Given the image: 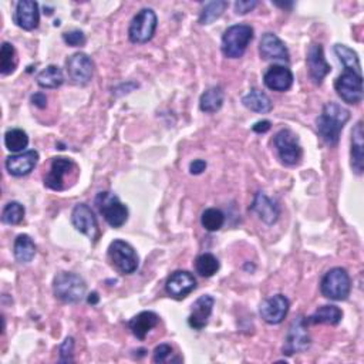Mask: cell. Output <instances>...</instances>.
I'll use <instances>...</instances> for the list:
<instances>
[{
  "label": "cell",
  "mask_w": 364,
  "mask_h": 364,
  "mask_svg": "<svg viewBox=\"0 0 364 364\" xmlns=\"http://www.w3.org/2000/svg\"><path fill=\"white\" fill-rule=\"evenodd\" d=\"M24 206L20 202L12 201L9 202L2 212V222L6 225H18L24 218Z\"/></svg>",
  "instance_id": "cell-36"
},
{
  "label": "cell",
  "mask_w": 364,
  "mask_h": 364,
  "mask_svg": "<svg viewBox=\"0 0 364 364\" xmlns=\"http://www.w3.org/2000/svg\"><path fill=\"white\" fill-rule=\"evenodd\" d=\"M343 312L333 304L318 307L312 316L304 318L307 325H332L336 326L342 322Z\"/></svg>",
  "instance_id": "cell-24"
},
{
  "label": "cell",
  "mask_w": 364,
  "mask_h": 364,
  "mask_svg": "<svg viewBox=\"0 0 364 364\" xmlns=\"http://www.w3.org/2000/svg\"><path fill=\"white\" fill-rule=\"evenodd\" d=\"M259 53L265 60L289 62V52L285 43L273 33H265L259 43Z\"/></svg>",
  "instance_id": "cell-17"
},
{
  "label": "cell",
  "mask_w": 364,
  "mask_h": 364,
  "mask_svg": "<svg viewBox=\"0 0 364 364\" xmlns=\"http://www.w3.org/2000/svg\"><path fill=\"white\" fill-rule=\"evenodd\" d=\"M223 100H225L223 90L220 87H211L201 96L200 107L204 113L212 114L220 110V107L223 106Z\"/></svg>",
  "instance_id": "cell-26"
},
{
  "label": "cell",
  "mask_w": 364,
  "mask_h": 364,
  "mask_svg": "<svg viewBox=\"0 0 364 364\" xmlns=\"http://www.w3.org/2000/svg\"><path fill=\"white\" fill-rule=\"evenodd\" d=\"M13 20L23 30L36 29L40 22L38 5L33 2V0H22L16 6Z\"/></svg>",
  "instance_id": "cell-18"
},
{
  "label": "cell",
  "mask_w": 364,
  "mask_h": 364,
  "mask_svg": "<svg viewBox=\"0 0 364 364\" xmlns=\"http://www.w3.org/2000/svg\"><path fill=\"white\" fill-rule=\"evenodd\" d=\"M18 66V57H16V49L13 44L5 41L2 44V50H0V73L4 76L12 74Z\"/></svg>",
  "instance_id": "cell-32"
},
{
  "label": "cell",
  "mask_w": 364,
  "mask_h": 364,
  "mask_svg": "<svg viewBox=\"0 0 364 364\" xmlns=\"http://www.w3.org/2000/svg\"><path fill=\"white\" fill-rule=\"evenodd\" d=\"M201 223L208 232H216L225 223V215L220 209L208 208L204 211L201 216Z\"/></svg>",
  "instance_id": "cell-34"
},
{
  "label": "cell",
  "mask_w": 364,
  "mask_h": 364,
  "mask_svg": "<svg viewBox=\"0 0 364 364\" xmlns=\"http://www.w3.org/2000/svg\"><path fill=\"white\" fill-rule=\"evenodd\" d=\"M339 97L347 104H358L363 100V77L351 70H344L335 83Z\"/></svg>",
  "instance_id": "cell-10"
},
{
  "label": "cell",
  "mask_w": 364,
  "mask_h": 364,
  "mask_svg": "<svg viewBox=\"0 0 364 364\" xmlns=\"http://www.w3.org/2000/svg\"><path fill=\"white\" fill-rule=\"evenodd\" d=\"M253 38V29L248 24L227 27L222 36V53L227 59H239L245 55Z\"/></svg>",
  "instance_id": "cell-2"
},
{
  "label": "cell",
  "mask_w": 364,
  "mask_h": 364,
  "mask_svg": "<svg viewBox=\"0 0 364 364\" xmlns=\"http://www.w3.org/2000/svg\"><path fill=\"white\" fill-rule=\"evenodd\" d=\"M158 323H160V316L157 313L141 312L131 318V321L128 322V328L136 339L144 340L147 337V335L154 328L158 326Z\"/></svg>",
  "instance_id": "cell-23"
},
{
  "label": "cell",
  "mask_w": 364,
  "mask_h": 364,
  "mask_svg": "<svg viewBox=\"0 0 364 364\" xmlns=\"http://www.w3.org/2000/svg\"><path fill=\"white\" fill-rule=\"evenodd\" d=\"M258 6L256 0H239L235 4V12L237 15H246L252 12Z\"/></svg>",
  "instance_id": "cell-40"
},
{
  "label": "cell",
  "mask_w": 364,
  "mask_h": 364,
  "mask_svg": "<svg viewBox=\"0 0 364 364\" xmlns=\"http://www.w3.org/2000/svg\"><path fill=\"white\" fill-rule=\"evenodd\" d=\"M226 8H227V2H225V0H216V2L208 4L204 8V10L201 12L200 23L201 24H211V23H214L216 19H219L223 15Z\"/></svg>",
  "instance_id": "cell-35"
},
{
  "label": "cell",
  "mask_w": 364,
  "mask_h": 364,
  "mask_svg": "<svg viewBox=\"0 0 364 364\" xmlns=\"http://www.w3.org/2000/svg\"><path fill=\"white\" fill-rule=\"evenodd\" d=\"M71 223L76 231L85 235L90 241L97 242L100 238V227L94 212L87 204H77L71 212Z\"/></svg>",
  "instance_id": "cell-11"
},
{
  "label": "cell",
  "mask_w": 364,
  "mask_h": 364,
  "mask_svg": "<svg viewBox=\"0 0 364 364\" xmlns=\"http://www.w3.org/2000/svg\"><path fill=\"white\" fill-rule=\"evenodd\" d=\"M31 103L38 108H46V106H48V97L43 93H36L31 96Z\"/></svg>",
  "instance_id": "cell-42"
},
{
  "label": "cell",
  "mask_w": 364,
  "mask_h": 364,
  "mask_svg": "<svg viewBox=\"0 0 364 364\" xmlns=\"http://www.w3.org/2000/svg\"><path fill=\"white\" fill-rule=\"evenodd\" d=\"M335 53L339 57V60L342 62L344 70H351L357 74H361V64H360L358 56L354 50H351L344 44H336L335 46Z\"/></svg>",
  "instance_id": "cell-30"
},
{
  "label": "cell",
  "mask_w": 364,
  "mask_h": 364,
  "mask_svg": "<svg viewBox=\"0 0 364 364\" xmlns=\"http://www.w3.org/2000/svg\"><path fill=\"white\" fill-rule=\"evenodd\" d=\"M206 169V162L204 160H195L190 165V171L192 175H200Z\"/></svg>",
  "instance_id": "cell-41"
},
{
  "label": "cell",
  "mask_w": 364,
  "mask_h": 364,
  "mask_svg": "<svg viewBox=\"0 0 364 364\" xmlns=\"http://www.w3.org/2000/svg\"><path fill=\"white\" fill-rule=\"evenodd\" d=\"M13 253L19 263H30L36 255V245L29 235H19L13 245Z\"/></svg>",
  "instance_id": "cell-28"
},
{
  "label": "cell",
  "mask_w": 364,
  "mask_h": 364,
  "mask_svg": "<svg viewBox=\"0 0 364 364\" xmlns=\"http://www.w3.org/2000/svg\"><path fill=\"white\" fill-rule=\"evenodd\" d=\"M38 162V153L34 150L10 155L6 160V169L13 176H24L30 174Z\"/></svg>",
  "instance_id": "cell-19"
},
{
  "label": "cell",
  "mask_w": 364,
  "mask_h": 364,
  "mask_svg": "<svg viewBox=\"0 0 364 364\" xmlns=\"http://www.w3.org/2000/svg\"><path fill=\"white\" fill-rule=\"evenodd\" d=\"M37 84L41 88H57L64 83V74L59 66H48L37 74Z\"/></svg>",
  "instance_id": "cell-29"
},
{
  "label": "cell",
  "mask_w": 364,
  "mask_h": 364,
  "mask_svg": "<svg viewBox=\"0 0 364 364\" xmlns=\"http://www.w3.org/2000/svg\"><path fill=\"white\" fill-rule=\"evenodd\" d=\"M195 288H197V281L192 273L187 270L174 272L165 284L167 293L176 300L186 299L191 292L195 290Z\"/></svg>",
  "instance_id": "cell-15"
},
{
  "label": "cell",
  "mask_w": 364,
  "mask_h": 364,
  "mask_svg": "<svg viewBox=\"0 0 364 364\" xmlns=\"http://www.w3.org/2000/svg\"><path fill=\"white\" fill-rule=\"evenodd\" d=\"M309 346H310V337L307 333V323L303 317H298L289 328L285 346H284V354L292 356L295 353L307 350Z\"/></svg>",
  "instance_id": "cell-14"
},
{
  "label": "cell",
  "mask_w": 364,
  "mask_h": 364,
  "mask_svg": "<svg viewBox=\"0 0 364 364\" xmlns=\"http://www.w3.org/2000/svg\"><path fill=\"white\" fill-rule=\"evenodd\" d=\"M195 269L202 278H211L219 270V260L212 253H202L195 260Z\"/></svg>",
  "instance_id": "cell-33"
},
{
  "label": "cell",
  "mask_w": 364,
  "mask_h": 364,
  "mask_svg": "<svg viewBox=\"0 0 364 364\" xmlns=\"http://www.w3.org/2000/svg\"><path fill=\"white\" fill-rule=\"evenodd\" d=\"M251 209L263 220L266 225L276 223L281 216V209L275 201H272L266 194L258 192L251 205Z\"/></svg>",
  "instance_id": "cell-20"
},
{
  "label": "cell",
  "mask_w": 364,
  "mask_h": 364,
  "mask_svg": "<svg viewBox=\"0 0 364 364\" xmlns=\"http://www.w3.org/2000/svg\"><path fill=\"white\" fill-rule=\"evenodd\" d=\"M214 304H215V299L209 295L201 296L192 304V312L188 317V323L192 329L202 330L208 325V321H209V317L212 314Z\"/></svg>",
  "instance_id": "cell-22"
},
{
  "label": "cell",
  "mask_w": 364,
  "mask_h": 364,
  "mask_svg": "<svg viewBox=\"0 0 364 364\" xmlns=\"http://www.w3.org/2000/svg\"><path fill=\"white\" fill-rule=\"evenodd\" d=\"M63 40L69 46H73V48H78V46H83L85 43V34L81 30H71V31H66L63 34Z\"/></svg>",
  "instance_id": "cell-37"
},
{
  "label": "cell",
  "mask_w": 364,
  "mask_h": 364,
  "mask_svg": "<svg viewBox=\"0 0 364 364\" xmlns=\"http://www.w3.org/2000/svg\"><path fill=\"white\" fill-rule=\"evenodd\" d=\"M96 205L111 227H121L128 219L127 206L111 192H100L96 197Z\"/></svg>",
  "instance_id": "cell-8"
},
{
  "label": "cell",
  "mask_w": 364,
  "mask_h": 364,
  "mask_svg": "<svg viewBox=\"0 0 364 364\" xmlns=\"http://www.w3.org/2000/svg\"><path fill=\"white\" fill-rule=\"evenodd\" d=\"M77 176V165L64 157H57L53 160L50 171L44 176V187L53 191H64L70 187L67 178L74 181Z\"/></svg>",
  "instance_id": "cell-6"
},
{
  "label": "cell",
  "mask_w": 364,
  "mask_h": 364,
  "mask_svg": "<svg viewBox=\"0 0 364 364\" xmlns=\"http://www.w3.org/2000/svg\"><path fill=\"white\" fill-rule=\"evenodd\" d=\"M158 19L153 9H143L136 13L130 24L128 37L135 44L148 43L157 30Z\"/></svg>",
  "instance_id": "cell-7"
},
{
  "label": "cell",
  "mask_w": 364,
  "mask_h": 364,
  "mask_svg": "<svg viewBox=\"0 0 364 364\" xmlns=\"http://www.w3.org/2000/svg\"><path fill=\"white\" fill-rule=\"evenodd\" d=\"M350 120V111L336 103H328L317 118V131L329 146H337L343 127Z\"/></svg>",
  "instance_id": "cell-1"
},
{
  "label": "cell",
  "mask_w": 364,
  "mask_h": 364,
  "mask_svg": "<svg viewBox=\"0 0 364 364\" xmlns=\"http://www.w3.org/2000/svg\"><path fill=\"white\" fill-rule=\"evenodd\" d=\"M70 80L77 85H85L94 74V63L85 53H74L66 62Z\"/></svg>",
  "instance_id": "cell-12"
},
{
  "label": "cell",
  "mask_w": 364,
  "mask_h": 364,
  "mask_svg": "<svg viewBox=\"0 0 364 364\" xmlns=\"http://www.w3.org/2000/svg\"><path fill=\"white\" fill-rule=\"evenodd\" d=\"M363 122L358 121L353 131H351V167L353 171L357 175L363 174V168H364V155H363V147H364V141H363Z\"/></svg>",
  "instance_id": "cell-25"
},
{
  "label": "cell",
  "mask_w": 364,
  "mask_h": 364,
  "mask_svg": "<svg viewBox=\"0 0 364 364\" xmlns=\"http://www.w3.org/2000/svg\"><path fill=\"white\" fill-rule=\"evenodd\" d=\"M321 290L322 295L330 300H346L351 290V281L347 270L343 267L330 269L322 279Z\"/></svg>",
  "instance_id": "cell-4"
},
{
  "label": "cell",
  "mask_w": 364,
  "mask_h": 364,
  "mask_svg": "<svg viewBox=\"0 0 364 364\" xmlns=\"http://www.w3.org/2000/svg\"><path fill=\"white\" fill-rule=\"evenodd\" d=\"M73 349H74V339L67 337L64 340V343L60 346V361L62 363L73 361Z\"/></svg>",
  "instance_id": "cell-39"
},
{
  "label": "cell",
  "mask_w": 364,
  "mask_h": 364,
  "mask_svg": "<svg viewBox=\"0 0 364 364\" xmlns=\"http://www.w3.org/2000/svg\"><path fill=\"white\" fill-rule=\"evenodd\" d=\"M242 103L246 108L259 114L269 113L273 107L270 99L263 93V91L259 90H251L249 93L242 99Z\"/></svg>",
  "instance_id": "cell-27"
},
{
  "label": "cell",
  "mask_w": 364,
  "mask_h": 364,
  "mask_svg": "<svg viewBox=\"0 0 364 364\" xmlns=\"http://www.w3.org/2000/svg\"><path fill=\"white\" fill-rule=\"evenodd\" d=\"M263 83L273 91H286L293 84V74L285 66H270L263 76Z\"/></svg>",
  "instance_id": "cell-21"
},
{
  "label": "cell",
  "mask_w": 364,
  "mask_h": 364,
  "mask_svg": "<svg viewBox=\"0 0 364 364\" xmlns=\"http://www.w3.org/2000/svg\"><path fill=\"white\" fill-rule=\"evenodd\" d=\"M55 296L64 303H78L83 300L87 285L84 279L71 272H60L53 282Z\"/></svg>",
  "instance_id": "cell-3"
},
{
  "label": "cell",
  "mask_w": 364,
  "mask_h": 364,
  "mask_svg": "<svg viewBox=\"0 0 364 364\" xmlns=\"http://www.w3.org/2000/svg\"><path fill=\"white\" fill-rule=\"evenodd\" d=\"M290 303L284 295H273L265 299L259 306V313L263 321L269 325H279L288 316Z\"/></svg>",
  "instance_id": "cell-13"
},
{
  "label": "cell",
  "mask_w": 364,
  "mask_h": 364,
  "mask_svg": "<svg viewBox=\"0 0 364 364\" xmlns=\"http://www.w3.org/2000/svg\"><path fill=\"white\" fill-rule=\"evenodd\" d=\"M252 130H253L255 132H258V134H265V132H267V131L270 130V121H267V120L258 121V122L252 127Z\"/></svg>",
  "instance_id": "cell-43"
},
{
  "label": "cell",
  "mask_w": 364,
  "mask_h": 364,
  "mask_svg": "<svg viewBox=\"0 0 364 364\" xmlns=\"http://www.w3.org/2000/svg\"><path fill=\"white\" fill-rule=\"evenodd\" d=\"M5 146L10 153H23L29 146V136L20 128H12L5 134Z\"/></svg>",
  "instance_id": "cell-31"
},
{
  "label": "cell",
  "mask_w": 364,
  "mask_h": 364,
  "mask_svg": "<svg viewBox=\"0 0 364 364\" xmlns=\"http://www.w3.org/2000/svg\"><path fill=\"white\" fill-rule=\"evenodd\" d=\"M307 67L309 76L314 84H322L323 78L330 73L332 67L326 62L323 46L322 44H312L307 52Z\"/></svg>",
  "instance_id": "cell-16"
},
{
  "label": "cell",
  "mask_w": 364,
  "mask_h": 364,
  "mask_svg": "<svg viewBox=\"0 0 364 364\" xmlns=\"http://www.w3.org/2000/svg\"><path fill=\"white\" fill-rule=\"evenodd\" d=\"M108 260L122 275H131L140 266V258L135 249L121 239H117L108 246Z\"/></svg>",
  "instance_id": "cell-5"
},
{
  "label": "cell",
  "mask_w": 364,
  "mask_h": 364,
  "mask_svg": "<svg viewBox=\"0 0 364 364\" xmlns=\"http://www.w3.org/2000/svg\"><path fill=\"white\" fill-rule=\"evenodd\" d=\"M99 300H100V298H99V293H97V292L90 293L88 298H87V302H88L90 304H97Z\"/></svg>",
  "instance_id": "cell-44"
},
{
  "label": "cell",
  "mask_w": 364,
  "mask_h": 364,
  "mask_svg": "<svg viewBox=\"0 0 364 364\" xmlns=\"http://www.w3.org/2000/svg\"><path fill=\"white\" fill-rule=\"evenodd\" d=\"M281 161L285 165H296L300 162L303 151L299 144L298 135L290 130H281L273 140Z\"/></svg>",
  "instance_id": "cell-9"
},
{
  "label": "cell",
  "mask_w": 364,
  "mask_h": 364,
  "mask_svg": "<svg viewBox=\"0 0 364 364\" xmlns=\"http://www.w3.org/2000/svg\"><path fill=\"white\" fill-rule=\"evenodd\" d=\"M172 357V347L169 344H160L154 350L153 360L154 363H165L169 361Z\"/></svg>",
  "instance_id": "cell-38"
}]
</instances>
